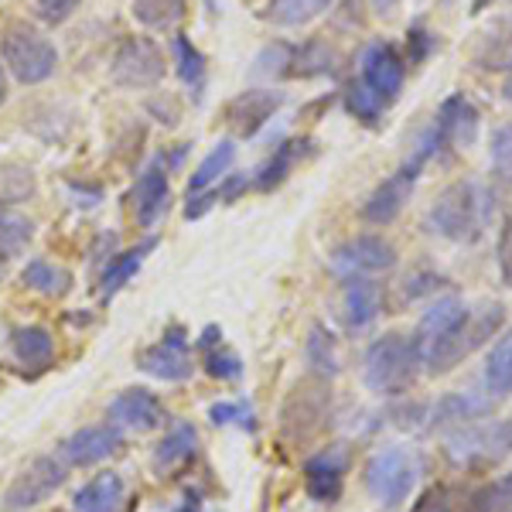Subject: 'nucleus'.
Listing matches in <instances>:
<instances>
[{"mask_svg":"<svg viewBox=\"0 0 512 512\" xmlns=\"http://www.w3.org/2000/svg\"><path fill=\"white\" fill-rule=\"evenodd\" d=\"M383 315V287L376 277L342 280V321L349 332H366Z\"/></svg>","mask_w":512,"mask_h":512,"instance_id":"20","label":"nucleus"},{"mask_svg":"<svg viewBox=\"0 0 512 512\" xmlns=\"http://www.w3.org/2000/svg\"><path fill=\"white\" fill-rule=\"evenodd\" d=\"M359 79L366 82V86L373 89L386 106H390L403 93V82H407V62L400 59V52H396L390 41H373V45L362 48Z\"/></svg>","mask_w":512,"mask_h":512,"instance_id":"12","label":"nucleus"},{"mask_svg":"<svg viewBox=\"0 0 512 512\" xmlns=\"http://www.w3.org/2000/svg\"><path fill=\"white\" fill-rule=\"evenodd\" d=\"M216 188H209V192H188V202H185V219H202L205 212L216 205Z\"/></svg>","mask_w":512,"mask_h":512,"instance_id":"50","label":"nucleus"},{"mask_svg":"<svg viewBox=\"0 0 512 512\" xmlns=\"http://www.w3.org/2000/svg\"><path fill=\"white\" fill-rule=\"evenodd\" d=\"M205 369H209L212 379H222V383L243 379V359L233 349H226V345H216V349L205 352Z\"/></svg>","mask_w":512,"mask_h":512,"instance_id":"42","label":"nucleus"},{"mask_svg":"<svg viewBox=\"0 0 512 512\" xmlns=\"http://www.w3.org/2000/svg\"><path fill=\"white\" fill-rule=\"evenodd\" d=\"M345 110H349L359 123H366V127H379V123H383L386 103L366 86V82L359 79V82H352V86L345 89Z\"/></svg>","mask_w":512,"mask_h":512,"instance_id":"38","label":"nucleus"},{"mask_svg":"<svg viewBox=\"0 0 512 512\" xmlns=\"http://www.w3.org/2000/svg\"><path fill=\"white\" fill-rule=\"evenodd\" d=\"M492 216V195L485 185H478L472 178L451 181L441 195L434 198V205L427 209L424 226L434 236L448 239V243H475L485 233Z\"/></svg>","mask_w":512,"mask_h":512,"instance_id":"1","label":"nucleus"},{"mask_svg":"<svg viewBox=\"0 0 512 512\" xmlns=\"http://www.w3.org/2000/svg\"><path fill=\"white\" fill-rule=\"evenodd\" d=\"M407 48H410V65H420L437 48V38L417 21V24H410V31H407Z\"/></svg>","mask_w":512,"mask_h":512,"instance_id":"48","label":"nucleus"},{"mask_svg":"<svg viewBox=\"0 0 512 512\" xmlns=\"http://www.w3.org/2000/svg\"><path fill=\"white\" fill-rule=\"evenodd\" d=\"M7 103V69L0 65V106Z\"/></svg>","mask_w":512,"mask_h":512,"instance_id":"53","label":"nucleus"},{"mask_svg":"<svg viewBox=\"0 0 512 512\" xmlns=\"http://www.w3.org/2000/svg\"><path fill=\"white\" fill-rule=\"evenodd\" d=\"M461 512H512V472L475 489L465 506H461Z\"/></svg>","mask_w":512,"mask_h":512,"instance_id":"37","label":"nucleus"},{"mask_svg":"<svg viewBox=\"0 0 512 512\" xmlns=\"http://www.w3.org/2000/svg\"><path fill=\"white\" fill-rule=\"evenodd\" d=\"M0 55H4V69L24 86H38V82L52 79L55 65H59L55 45L31 24H11L0 38Z\"/></svg>","mask_w":512,"mask_h":512,"instance_id":"7","label":"nucleus"},{"mask_svg":"<svg viewBox=\"0 0 512 512\" xmlns=\"http://www.w3.org/2000/svg\"><path fill=\"white\" fill-rule=\"evenodd\" d=\"M345 472H349V451L342 444H332V448L304 461V489L321 506H332V502L342 499Z\"/></svg>","mask_w":512,"mask_h":512,"instance_id":"14","label":"nucleus"},{"mask_svg":"<svg viewBox=\"0 0 512 512\" xmlns=\"http://www.w3.org/2000/svg\"><path fill=\"white\" fill-rule=\"evenodd\" d=\"M233 161H236V140H219V144L202 158V164L192 171L188 192H209V188H216L219 181L229 175Z\"/></svg>","mask_w":512,"mask_h":512,"instance_id":"30","label":"nucleus"},{"mask_svg":"<svg viewBox=\"0 0 512 512\" xmlns=\"http://www.w3.org/2000/svg\"><path fill=\"white\" fill-rule=\"evenodd\" d=\"M178 512H202V509H198V502H188V506H181Z\"/></svg>","mask_w":512,"mask_h":512,"instance_id":"56","label":"nucleus"},{"mask_svg":"<svg viewBox=\"0 0 512 512\" xmlns=\"http://www.w3.org/2000/svg\"><path fill=\"white\" fill-rule=\"evenodd\" d=\"M441 287H448V277H441L437 270H414V274L403 280V297L407 301H420L427 294H437Z\"/></svg>","mask_w":512,"mask_h":512,"instance_id":"44","label":"nucleus"},{"mask_svg":"<svg viewBox=\"0 0 512 512\" xmlns=\"http://www.w3.org/2000/svg\"><path fill=\"white\" fill-rule=\"evenodd\" d=\"M332 4L335 0H270L263 18L277 24V28H301V24L321 18Z\"/></svg>","mask_w":512,"mask_h":512,"instance_id":"33","label":"nucleus"},{"mask_svg":"<svg viewBox=\"0 0 512 512\" xmlns=\"http://www.w3.org/2000/svg\"><path fill=\"white\" fill-rule=\"evenodd\" d=\"M495 263H499L502 284L512 287V212H506V216H502L499 243H495Z\"/></svg>","mask_w":512,"mask_h":512,"instance_id":"45","label":"nucleus"},{"mask_svg":"<svg viewBox=\"0 0 512 512\" xmlns=\"http://www.w3.org/2000/svg\"><path fill=\"white\" fill-rule=\"evenodd\" d=\"M209 417H212V424H216V427L236 424V427H246V431H256V424H253V407H250V403H243V400H222V403H212Z\"/></svg>","mask_w":512,"mask_h":512,"instance_id":"43","label":"nucleus"},{"mask_svg":"<svg viewBox=\"0 0 512 512\" xmlns=\"http://www.w3.org/2000/svg\"><path fill=\"white\" fill-rule=\"evenodd\" d=\"M291 65H294V45H287V41H274V45H267L260 55H256L253 76L284 79V76H291Z\"/></svg>","mask_w":512,"mask_h":512,"instance_id":"40","label":"nucleus"},{"mask_svg":"<svg viewBox=\"0 0 512 512\" xmlns=\"http://www.w3.org/2000/svg\"><path fill=\"white\" fill-rule=\"evenodd\" d=\"M195 451H198L195 427L192 424H178V427H171V434H164V441L154 448L151 465H154V472H158L161 478H168V475H175L178 468H185L188 461L195 458Z\"/></svg>","mask_w":512,"mask_h":512,"instance_id":"23","label":"nucleus"},{"mask_svg":"<svg viewBox=\"0 0 512 512\" xmlns=\"http://www.w3.org/2000/svg\"><path fill=\"white\" fill-rule=\"evenodd\" d=\"M123 448V431L117 424H96V427H82L72 437H65L62 444V461L76 468H89L106 461L110 454H117Z\"/></svg>","mask_w":512,"mask_h":512,"instance_id":"18","label":"nucleus"},{"mask_svg":"<svg viewBox=\"0 0 512 512\" xmlns=\"http://www.w3.org/2000/svg\"><path fill=\"white\" fill-rule=\"evenodd\" d=\"M502 96L512 103V65H509V72H506V82H502Z\"/></svg>","mask_w":512,"mask_h":512,"instance_id":"54","label":"nucleus"},{"mask_svg":"<svg viewBox=\"0 0 512 512\" xmlns=\"http://www.w3.org/2000/svg\"><path fill=\"white\" fill-rule=\"evenodd\" d=\"M110 420L127 431H137V434H147V431H158V427L168 424V410L164 403L154 396L151 390H123L117 400L110 403Z\"/></svg>","mask_w":512,"mask_h":512,"instance_id":"19","label":"nucleus"},{"mask_svg":"<svg viewBox=\"0 0 512 512\" xmlns=\"http://www.w3.org/2000/svg\"><path fill=\"white\" fill-rule=\"evenodd\" d=\"M127 485L117 472H99L93 482H86L76 492V509L79 512H120Z\"/></svg>","mask_w":512,"mask_h":512,"instance_id":"26","label":"nucleus"},{"mask_svg":"<svg viewBox=\"0 0 512 512\" xmlns=\"http://www.w3.org/2000/svg\"><path fill=\"white\" fill-rule=\"evenodd\" d=\"M485 4H492V0H475V4H472V14H482V11H485Z\"/></svg>","mask_w":512,"mask_h":512,"instance_id":"55","label":"nucleus"},{"mask_svg":"<svg viewBox=\"0 0 512 512\" xmlns=\"http://www.w3.org/2000/svg\"><path fill=\"white\" fill-rule=\"evenodd\" d=\"M431 123L437 130V140H441V151H448V147H458L461 151V147H472L478 140L482 113H478V106L465 93H451Z\"/></svg>","mask_w":512,"mask_h":512,"instance_id":"15","label":"nucleus"},{"mask_svg":"<svg viewBox=\"0 0 512 512\" xmlns=\"http://www.w3.org/2000/svg\"><path fill=\"white\" fill-rule=\"evenodd\" d=\"M328 379H311V383H297L291 400L284 403V434L291 441H308L311 434H318L328 420V407H332V396H328Z\"/></svg>","mask_w":512,"mask_h":512,"instance_id":"11","label":"nucleus"},{"mask_svg":"<svg viewBox=\"0 0 512 512\" xmlns=\"http://www.w3.org/2000/svg\"><path fill=\"white\" fill-rule=\"evenodd\" d=\"M11 352L21 366L28 369H48L55 359V338L41 325H21L11 332Z\"/></svg>","mask_w":512,"mask_h":512,"instance_id":"24","label":"nucleus"},{"mask_svg":"<svg viewBox=\"0 0 512 512\" xmlns=\"http://www.w3.org/2000/svg\"><path fill=\"white\" fill-rule=\"evenodd\" d=\"M424 355H420L414 335L386 332L366 349L362 359V379L379 396H403L417 383Z\"/></svg>","mask_w":512,"mask_h":512,"instance_id":"3","label":"nucleus"},{"mask_svg":"<svg viewBox=\"0 0 512 512\" xmlns=\"http://www.w3.org/2000/svg\"><path fill=\"white\" fill-rule=\"evenodd\" d=\"M454 499H458L454 489H448V485H434V489H427L420 495L410 512H454Z\"/></svg>","mask_w":512,"mask_h":512,"instance_id":"47","label":"nucleus"},{"mask_svg":"<svg viewBox=\"0 0 512 512\" xmlns=\"http://www.w3.org/2000/svg\"><path fill=\"white\" fill-rule=\"evenodd\" d=\"M79 4L82 0H35V11H38V18L45 21V24H65L72 18V14L79 11Z\"/></svg>","mask_w":512,"mask_h":512,"instance_id":"46","label":"nucleus"},{"mask_svg":"<svg viewBox=\"0 0 512 512\" xmlns=\"http://www.w3.org/2000/svg\"><path fill=\"white\" fill-rule=\"evenodd\" d=\"M468 315V304L461 301L458 294H448V297H437V301L431 304V308L424 311V318H420L417 332H414V342L420 355H427L431 349H437V345L448 338L454 328L465 321Z\"/></svg>","mask_w":512,"mask_h":512,"instance_id":"21","label":"nucleus"},{"mask_svg":"<svg viewBox=\"0 0 512 512\" xmlns=\"http://www.w3.org/2000/svg\"><path fill=\"white\" fill-rule=\"evenodd\" d=\"M437 154H441V140H437V130L431 123V127L420 134L414 151L400 161V168L373 188V195H369L366 205H362V219H366L369 226H390V222L400 219V212L407 209L420 175H424L427 161H434Z\"/></svg>","mask_w":512,"mask_h":512,"instance_id":"2","label":"nucleus"},{"mask_svg":"<svg viewBox=\"0 0 512 512\" xmlns=\"http://www.w3.org/2000/svg\"><path fill=\"white\" fill-rule=\"evenodd\" d=\"M134 216L144 229H154L164 219L171 205V185H168V164L164 158H154L144 171L137 175L134 185Z\"/></svg>","mask_w":512,"mask_h":512,"instance_id":"16","label":"nucleus"},{"mask_svg":"<svg viewBox=\"0 0 512 512\" xmlns=\"http://www.w3.org/2000/svg\"><path fill=\"white\" fill-rule=\"evenodd\" d=\"M396 246L390 239L376 236V233H362L355 239H345L338 250L328 256V267L338 280H352V277H379L390 274L396 267Z\"/></svg>","mask_w":512,"mask_h":512,"instance_id":"8","label":"nucleus"},{"mask_svg":"<svg viewBox=\"0 0 512 512\" xmlns=\"http://www.w3.org/2000/svg\"><path fill=\"white\" fill-rule=\"evenodd\" d=\"M338 65V55L328 41L311 38L304 45H294V65H291V76L301 79H315V76H332Z\"/></svg>","mask_w":512,"mask_h":512,"instance_id":"32","label":"nucleus"},{"mask_svg":"<svg viewBox=\"0 0 512 512\" xmlns=\"http://www.w3.org/2000/svg\"><path fill=\"white\" fill-rule=\"evenodd\" d=\"M297 147H301V140H284V144L274 147V154L256 168L253 185L260 188V192H274V188L284 185L287 175H291L294 164H297V154H301Z\"/></svg>","mask_w":512,"mask_h":512,"instance_id":"34","label":"nucleus"},{"mask_svg":"<svg viewBox=\"0 0 512 512\" xmlns=\"http://www.w3.org/2000/svg\"><path fill=\"white\" fill-rule=\"evenodd\" d=\"M369 4H373L376 14H393L400 7V0H369Z\"/></svg>","mask_w":512,"mask_h":512,"instance_id":"52","label":"nucleus"},{"mask_svg":"<svg viewBox=\"0 0 512 512\" xmlns=\"http://www.w3.org/2000/svg\"><path fill=\"white\" fill-rule=\"evenodd\" d=\"M35 239V222L14 205H0V260H14Z\"/></svg>","mask_w":512,"mask_h":512,"instance_id":"31","label":"nucleus"},{"mask_svg":"<svg viewBox=\"0 0 512 512\" xmlns=\"http://www.w3.org/2000/svg\"><path fill=\"white\" fill-rule=\"evenodd\" d=\"M0 280H4V260H0Z\"/></svg>","mask_w":512,"mask_h":512,"instance_id":"57","label":"nucleus"},{"mask_svg":"<svg viewBox=\"0 0 512 512\" xmlns=\"http://www.w3.org/2000/svg\"><path fill=\"white\" fill-rule=\"evenodd\" d=\"M482 386L492 400H506V396H512V328L495 338L489 355H485Z\"/></svg>","mask_w":512,"mask_h":512,"instance_id":"25","label":"nucleus"},{"mask_svg":"<svg viewBox=\"0 0 512 512\" xmlns=\"http://www.w3.org/2000/svg\"><path fill=\"white\" fill-rule=\"evenodd\" d=\"M250 185H253V178H246V175H226V178H222L219 185H216V198H219V202H226V205H229V202H236V198L243 195Z\"/></svg>","mask_w":512,"mask_h":512,"instance_id":"49","label":"nucleus"},{"mask_svg":"<svg viewBox=\"0 0 512 512\" xmlns=\"http://www.w3.org/2000/svg\"><path fill=\"white\" fill-rule=\"evenodd\" d=\"M420 475H424V461L414 448H400V444H390V448H379L373 458L362 468V482H366V492L373 495L376 506L383 509H396L410 499V492L417 489Z\"/></svg>","mask_w":512,"mask_h":512,"instance_id":"4","label":"nucleus"},{"mask_svg":"<svg viewBox=\"0 0 512 512\" xmlns=\"http://www.w3.org/2000/svg\"><path fill=\"white\" fill-rule=\"evenodd\" d=\"M65 478H69V465H65L62 458H52V454H41V458H35L18 478H14L11 489L4 492V509L24 512V509L41 506V502H48L62 489Z\"/></svg>","mask_w":512,"mask_h":512,"instance_id":"10","label":"nucleus"},{"mask_svg":"<svg viewBox=\"0 0 512 512\" xmlns=\"http://www.w3.org/2000/svg\"><path fill=\"white\" fill-rule=\"evenodd\" d=\"M69 192L76 195V198H86V202H82V205H89V209H93V205L103 202V192H99V188L79 185V181H72V185H69Z\"/></svg>","mask_w":512,"mask_h":512,"instance_id":"51","label":"nucleus"},{"mask_svg":"<svg viewBox=\"0 0 512 512\" xmlns=\"http://www.w3.org/2000/svg\"><path fill=\"white\" fill-rule=\"evenodd\" d=\"M21 284L45 297H65L72 291V274L48 260H31L28 267L21 270Z\"/></svg>","mask_w":512,"mask_h":512,"instance_id":"36","label":"nucleus"},{"mask_svg":"<svg viewBox=\"0 0 512 512\" xmlns=\"http://www.w3.org/2000/svg\"><path fill=\"white\" fill-rule=\"evenodd\" d=\"M185 11L188 0H134V7H130L134 21L151 31H171L185 21Z\"/></svg>","mask_w":512,"mask_h":512,"instance_id":"35","label":"nucleus"},{"mask_svg":"<svg viewBox=\"0 0 512 512\" xmlns=\"http://www.w3.org/2000/svg\"><path fill=\"white\" fill-rule=\"evenodd\" d=\"M304 359H308L311 373L318 379H335L342 373V362H338V345H335V335L328 332L321 321H315L308 332V342H304Z\"/></svg>","mask_w":512,"mask_h":512,"instance_id":"29","label":"nucleus"},{"mask_svg":"<svg viewBox=\"0 0 512 512\" xmlns=\"http://www.w3.org/2000/svg\"><path fill=\"white\" fill-rule=\"evenodd\" d=\"M38 192V181L31 175V168L21 164H0V205L28 202Z\"/></svg>","mask_w":512,"mask_h":512,"instance_id":"39","label":"nucleus"},{"mask_svg":"<svg viewBox=\"0 0 512 512\" xmlns=\"http://www.w3.org/2000/svg\"><path fill=\"white\" fill-rule=\"evenodd\" d=\"M158 246V239L154 236H147L144 243L134 246V250H127V253H120L117 260H110L106 263V270H103V280H99V294H103V301H110V297H117L123 287L130 284V277L137 274L140 267H144V256Z\"/></svg>","mask_w":512,"mask_h":512,"instance_id":"27","label":"nucleus"},{"mask_svg":"<svg viewBox=\"0 0 512 512\" xmlns=\"http://www.w3.org/2000/svg\"><path fill=\"white\" fill-rule=\"evenodd\" d=\"M171 52H175V65H178V79L185 82L188 96L195 103H202L205 96V79H209V65H205V55L188 41L185 35L171 38Z\"/></svg>","mask_w":512,"mask_h":512,"instance_id":"28","label":"nucleus"},{"mask_svg":"<svg viewBox=\"0 0 512 512\" xmlns=\"http://www.w3.org/2000/svg\"><path fill=\"white\" fill-rule=\"evenodd\" d=\"M448 461L461 472H485L512 454V420H485V424H465L448 437Z\"/></svg>","mask_w":512,"mask_h":512,"instance_id":"6","label":"nucleus"},{"mask_svg":"<svg viewBox=\"0 0 512 512\" xmlns=\"http://www.w3.org/2000/svg\"><path fill=\"white\" fill-rule=\"evenodd\" d=\"M502 325H506V308H502L499 301L492 304H482V308H468L465 321H461L454 332L444 338L437 349H431L424 355V366L431 376H444L451 373L458 362H465L468 355L475 349H482L485 342H492L495 335L502 332Z\"/></svg>","mask_w":512,"mask_h":512,"instance_id":"5","label":"nucleus"},{"mask_svg":"<svg viewBox=\"0 0 512 512\" xmlns=\"http://www.w3.org/2000/svg\"><path fill=\"white\" fill-rule=\"evenodd\" d=\"M495 400L489 393H448L431 407L427 414V427H465L472 420H482L485 414H492Z\"/></svg>","mask_w":512,"mask_h":512,"instance_id":"22","label":"nucleus"},{"mask_svg":"<svg viewBox=\"0 0 512 512\" xmlns=\"http://www.w3.org/2000/svg\"><path fill=\"white\" fill-rule=\"evenodd\" d=\"M489 158H492V175L502 185H512V123H499L492 130L489 140Z\"/></svg>","mask_w":512,"mask_h":512,"instance_id":"41","label":"nucleus"},{"mask_svg":"<svg viewBox=\"0 0 512 512\" xmlns=\"http://www.w3.org/2000/svg\"><path fill=\"white\" fill-rule=\"evenodd\" d=\"M110 79L123 89H154L164 79V52L154 38L134 35L117 48Z\"/></svg>","mask_w":512,"mask_h":512,"instance_id":"9","label":"nucleus"},{"mask_svg":"<svg viewBox=\"0 0 512 512\" xmlns=\"http://www.w3.org/2000/svg\"><path fill=\"white\" fill-rule=\"evenodd\" d=\"M137 366L144 369L147 376L164 379V383H185L192 376V355H188V335L185 328H168L164 338L151 349H144L137 355Z\"/></svg>","mask_w":512,"mask_h":512,"instance_id":"13","label":"nucleus"},{"mask_svg":"<svg viewBox=\"0 0 512 512\" xmlns=\"http://www.w3.org/2000/svg\"><path fill=\"white\" fill-rule=\"evenodd\" d=\"M280 106H284V93L277 89H246L226 106V123L239 137H256L277 117Z\"/></svg>","mask_w":512,"mask_h":512,"instance_id":"17","label":"nucleus"}]
</instances>
